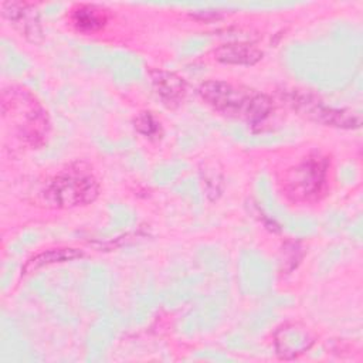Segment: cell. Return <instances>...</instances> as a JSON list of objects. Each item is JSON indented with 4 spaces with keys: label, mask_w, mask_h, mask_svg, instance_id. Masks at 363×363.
Instances as JSON below:
<instances>
[{
    "label": "cell",
    "mask_w": 363,
    "mask_h": 363,
    "mask_svg": "<svg viewBox=\"0 0 363 363\" xmlns=\"http://www.w3.org/2000/svg\"><path fill=\"white\" fill-rule=\"evenodd\" d=\"M1 118L9 135L26 147H40L50 132L47 109L35 95L21 86L10 85L1 92Z\"/></svg>",
    "instance_id": "6da1fadb"
},
{
    "label": "cell",
    "mask_w": 363,
    "mask_h": 363,
    "mask_svg": "<svg viewBox=\"0 0 363 363\" xmlns=\"http://www.w3.org/2000/svg\"><path fill=\"white\" fill-rule=\"evenodd\" d=\"M199 94L214 111L251 125L264 122L274 111L272 99L267 94L223 79L204 81Z\"/></svg>",
    "instance_id": "7a4b0ae2"
},
{
    "label": "cell",
    "mask_w": 363,
    "mask_h": 363,
    "mask_svg": "<svg viewBox=\"0 0 363 363\" xmlns=\"http://www.w3.org/2000/svg\"><path fill=\"white\" fill-rule=\"evenodd\" d=\"M101 191L99 182L84 163H72L54 174L41 190L47 207L75 208L94 203Z\"/></svg>",
    "instance_id": "3957f363"
},
{
    "label": "cell",
    "mask_w": 363,
    "mask_h": 363,
    "mask_svg": "<svg viewBox=\"0 0 363 363\" xmlns=\"http://www.w3.org/2000/svg\"><path fill=\"white\" fill-rule=\"evenodd\" d=\"M330 162L322 153H309L284 172L281 189L284 196L295 204L320 201L329 189Z\"/></svg>",
    "instance_id": "277c9868"
},
{
    "label": "cell",
    "mask_w": 363,
    "mask_h": 363,
    "mask_svg": "<svg viewBox=\"0 0 363 363\" xmlns=\"http://www.w3.org/2000/svg\"><path fill=\"white\" fill-rule=\"evenodd\" d=\"M291 104L308 119L326 126L356 129L362 125V115L359 112L329 106L309 94H294Z\"/></svg>",
    "instance_id": "5b68a950"
},
{
    "label": "cell",
    "mask_w": 363,
    "mask_h": 363,
    "mask_svg": "<svg viewBox=\"0 0 363 363\" xmlns=\"http://www.w3.org/2000/svg\"><path fill=\"white\" fill-rule=\"evenodd\" d=\"M3 18L30 43L43 40V27L37 7L27 1H6L1 4Z\"/></svg>",
    "instance_id": "8992f818"
},
{
    "label": "cell",
    "mask_w": 363,
    "mask_h": 363,
    "mask_svg": "<svg viewBox=\"0 0 363 363\" xmlns=\"http://www.w3.org/2000/svg\"><path fill=\"white\" fill-rule=\"evenodd\" d=\"M149 78L156 95L167 108H176L184 101L187 84L184 78L176 72L162 68H152L149 69Z\"/></svg>",
    "instance_id": "52a82bcc"
},
{
    "label": "cell",
    "mask_w": 363,
    "mask_h": 363,
    "mask_svg": "<svg viewBox=\"0 0 363 363\" xmlns=\"http://www.w3.org/2000/svg\"><path fill=\"white\" fill-rule=\"evenodd\" d=\"M262 55V51L255 44L247 41L225 43L214 50V58L227 65L250 67L261 61Z\"/></svg>",
    "instance_id": "ba28073f"
},
{
    "label": "cell",
    "mask_w": 363,
    "mask_h": 363,
    "mask_svg": "<svg viewBox=\"0 0 363 363\" xmlns=\"http://www.w3.org/2000/svg\"><path fill=\"white\" fill-rule=\"evenodd\" d=\"M71 26L82 34H94L101 31L108 23V13L96 4H75L68 14Z\"/></svg>",
    "instance_id": "9c48e42d"
},
{
    "label": "cell",
    "mask_w": 363,
    "mask_h": 363,
    "mask_svg": "<svg viewBox=\"0 0 363 363\" xmlns=\"http://www.w3.org/2000/svg\"><path fill=\"white\" fill-rule=\"evenodd\" d=\"M313 337L309 336L308 330H303V328H298L296 325H285L275 333L277 353L281 354L282 359H292L303 353V350L311 347Z\"/></svg>",
    "instance_id": "30bf717a"
},
{
    "label": "cell",
    "mask_w": 363,
    "mask_h": 363,
    "mask_svg": "<svg viewBox=\"0 0 363 363\" xmlns=\"http://www.w3.org/2000/svg\"><path fill=\"white\" fill-rule=\"evenodd\" d=\"M84 252L79 248L74 247H55V248H47L44 251L37 252L31 258L27 259L24 264L21 272L23 274H30L34 272L43 267H48L52 264H60V262H67V261H74L77 258H81Z\"/></svg>",
    "instance_id": "8fae6325"
},
{
    "label": "cell",
    "mask_w": 363,
    "mask_h": 363,
    "mask_svg": "<svg viewBox=\"0 0 363 363\" xmlns=\"http://www.w3.org/2000/svg\"><path fill=\"white\" fill-rule=\"evenodd\" d=\"M133 126L140 135L146 138H157V135H160V123L152 115V112H140L133 119Z\"/></svg>",
    "instance_id": "7c38bea8"
}]
</instances>
